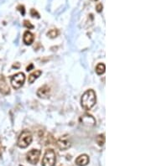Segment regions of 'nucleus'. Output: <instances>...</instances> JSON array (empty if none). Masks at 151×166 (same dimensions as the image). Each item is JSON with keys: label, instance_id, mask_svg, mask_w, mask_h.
<instances>
[{"label": "nucleus", "instance_id": "f257e3e1", "mask_svg": "<svg viewBox=\"0 0 151 166\" xmlns=\"http://www.w3.org/2000/svg\"><path fill=\"white\" fill-rule=\"evenodd\" d=\"M96 102H97L96 93L93 90L90 89L84 92L81 98V105L85 110L88 111L94 107V105L96 104Z\"/></svg>", "mask_w": 151, "mask_h": 166}, {"label": "nucleus", "instance_id": "f03ea898", "mask_svg": "<svg viewBox=\"0 0 151 166\" xmlns=\"http://www.w3.org/2000/svg\"><path fill=\"white\" fill-rule=\"evenodd\" d=\"M32 140H33V137H32L31 133L29 130H24L20 133V135L18 139L17 144L19 148L25 149L32 143Z\"/></svg>", "mask_w": 151, "mask_h": 166}, {"label": "nucleus", "instance_id": "7ed1b4c3", "mask_svg": "<svg viewBox=\"0 0 151 166\" xmlns=\"http://www.w3.org/2000/svg\"><path fill=\"white\" fill-rule=\"evenodd\" d=\"M56 162V155L53 150H47L45 151L42 159V166H55Z\"/></svg>", "mask_w": 151, "mask_h": 166}, {"label": "nucleus", "instance_id": "20e7f679", "mask_svg": "<svg viewBox=\"0 0 151 166\" xmlns=\"http://www.w3.org/2000/svg\"><path fill=\"white\" fill-rule=\"evenodd\" d=\"M25 82V75L23 72H19L11 77V85L14 89H19L22 87Z\"/></svg>", "mask_w": 151, "mask_h": 166}, {"label": "nucleus", "instance_id": "39448f33", "mask_svg": "<svg viewBox=\"0 0 151 166\" xmlns=\"http://www.w3.org/2000/svg\"><path fill=\"white\" fill-rule=\"evenodd\" d=\"M40 150H31L27 154V161L31 165H36L40 157Z\"/></svg>", "mask_w": 151, "mask_h": 166}, {"label": "nucleus", "instance_id": "423d86ee", "mask_svg": "<svg viewBox=\"0 0 151 166\" xmlns=\"http://www.w3.org/2000/svg\"><path fill=\"white\" fill-rule=\"evenodd\" d=\"M56 144L60 150H67L71 147V143L70 138L68 137V135H64V136L60 137L57 140Z\"/></svg>", "mask_w": 151, "mask_h": 166}, {"label": "nucleus", "instance_id": "0eeeda50", "mask_svg": "<svg viewBox=\"0 0 151 166\" xmlns=\"http://www.w3.org/2000/svg\"><path fill=\"white\" fill-rule=\"evenodd\" d=\"M79 122L82 124L87 126V127H94L96 125V119L94 118V117H92L90 114H87V113L80 117Z\"/></svg>", "mask_w": 151, "mask_h": 166}, {"label": "nucleus", "instance_id": "6e6552de", "mask_svg": "<svg viewBox=\"0 0 151 166\" xmlns=\"http://www.w3.org/2000/svg\"><path fill=\"white\" fill-rule=\"evenodd\" d=\"M50 95V88L47 85H44L37 91V96L40 98H48Z\"/></svg>", "mask_w": 151, "mask_h": 166}, {"label": "nucleus", "instance_id": "1a4fd4ad", "mask_svg": "<svg viewBox=\"0 0 151 166\" xmlns=\"http://www.w3.org/2000/svg\"><path fill=\"white\" fill-rule=\"evenodd\" d=\"M0 91L3 95H8L10 92V88L3 75H0Z\"/></svg>", "mask_w": 151, "mask_h": 166}, {"label": "nucleus", "instance_id": "9d476101", "mask_svg": "<svg viewBox=\"0 0 151 166\" xmlns=\"http://www.w3.org/2000/svg\"><path fill=\"white\" fill-rule=\"evenodd\" d=\"M89 157L86 154H82L76 159V165L77 166H86L89 163Z\"/></svg>", "mask_w": 151, "mask_h": 166}, {"label": "nucleus", "instance_id": "9b49d317", "mask_svg": "<svg viewBox=\"0 0 151 166\" xmlns=\"http://www.w3.org/2000/svg\"><path fill=\"white\" fill-rule=\"evenodd\" d=\"M34 40V35L30 31H26L24 34V37H23V41L26 45H30Z\"/></svg>", "mask_w": 151, "mask_h": 166}, {"label": "nucleus", "instance_id": "f8f14e48", "mask_svg": "<svg viewBox=\"0 0 151 166\" xmlns=\"http://www.w3.org/2000/svg\"><path fill=\"white\" fill-rule=\"evenodd\" d=\"M42 74V71H40V70H38V71H34L33 73H31L30 75H29V83H30V84H32V83L40 76V75Z\"/></svg>", "mask_w": 151, "mask_h": 166}, {"label": "nucleus", "instance_id": "ddd939ff", "mask_svg": "<svg viewBox=\"0 0 151 166\" xmlns=\"http://www.w3.org/2000/svg\"><path fill=\"white\" fill-rule=\"evenodd\" d=\"M105 70H106L105 65L102 64V63H99L96 67V73L97 75H102V74H103L105 72Z\"/></svg>", "mask_w": 151, "mask_h": 166}, {"label": "nucleus", "instance_id": "4468645a", "mask_svg": "<svg viewBox=\"0 0 151 166\" xmlns=\"http://www.w3.org/2000/svg\"><path fill=\"white\" fill-rule=\"evenodd\" d=\"M96 142L99 146H103L105 143V135L104 134H100L97 137Z\"/></svg>", "mask_w": 151, "mask_h": 166}, {"label": "nucleus", "instance_id": "2eb2a0df", "mask_svg": "<svg viewBox=\"0 0 151 166\" xmlns=\"http://www.w3.org/2000/svg\"><path fill=\"white\" fill-rule=\"evenodd\" d=\"M47 35H48L50 38H51V39H54V38L57 37L59 35L58 29H50V31L47 33Z\"/></svg>", "mask_w": 151, "mask_h": 166}, {"label": "nucleus", "instance_id": "dca6fc26", "mask_svg": "<svg viewBox=\"0 0 151 166\" xmlns=\"http://www.w3.org/2000/svg\"><path fill=\"white\" fill-rule=\"evenodd\" d=\"M24 25H25L27 29H34V25H32L29 20H25V21H24Z\"/></svg>", "mask_w": 151, "mask_h": 166}, {"label": "nucleus", "instance_id": "f3484780", "mask_svg": "<svg viewBox=\"0 0 151 166\" xmlns=\"http://www.w3.org/2000/svg\"><path fill=\"white\" fill-rule=\"evenodd\" d=\"M30 14H31V15L33 17H36V18H40V14H39V13L35 10V9H34V8H32L31 10H30Z\"/></svg>", "mask_w": 151, "mask_h": 166}, {"label": "nucleus", "instance_id": "a211bd4d", "mask_svg": "<svg viewBox=\"0 0 151 166\" xmlns=\"http://www.w3.org/2000/svg\"><path fill=\"white\" fill-rule=\"evenodd\" d=\"M18 9L20 11V13H21V14L22 15H25V6H23V5H19L18 6Z\"/></svg>", "mask_w": 151, "mask_h": 166}, {"label": "nucleus", "instance_id": "6ab92c4d", "mask_svg": "<svg viewBox=\"0 0 151 166\" xmlns=\"http://www.w3.org/2000/svg\"><path fill=\"white\" fill-rule=\"evenodd\" d=\"M102 8H103V6H102V3H98V4L96 6L97 12H98V13H101V12L102 11Z\"/></svg>", "mask_w": 151, "mask_h": 166}, {"label": "nucleus", "instance_id": "aec40b11", "mask_svg": "<svg viewBox=\"0 0 151 166\" xmlns=\"http://www.w3.org/2000/svg\"><path fill=\"white\" fill-rule=\"evenodd\" d=\"M33 67H34L33 64H30V67H28L27 68H26V71H31V69H32Z\"/></svg>", "mask_w": 151, "mask_h": 166}, {"label": "nucleus", "instance_id": "412c9836", "mask_svg": "<svg viewBox=\"0 0 151 166\" xmlns=\"http://www.w3.org/2000/svg\"><path fill=\"white\" fill-rule=\"evenodd\" d=\"M2 156V147H1V144H0V157Z\"/></svg>", "mask_w": 151, "mask_h": 166}, {"label": "nucleus", "instance_id": "4be33fe9", "mask_svg": "<svg viewBox=\"0 0 151 166\" xmlns=\"http://www.w3.org/2000/svg\"><path fill=\"white\" fill-rule=\"evenodd\" d=\"M92 2H96V1H97V0H92Z\"/></svg>", "mask_w": 151, "mask_h": 166}, {"label": "nucleus", "instance_id": "5701e85b", "mask_svg": "<svg viewBox=\"0 0 151 166\" xmlns=\"http://www.w3.org/2000/svg\"><path fill=\"white\" fill-rule=\"evenodd\" d=\"M20 166H22V165H20Z\"/></svg>", "mask_w": 151, "mask_h": 166}]
</instances>
